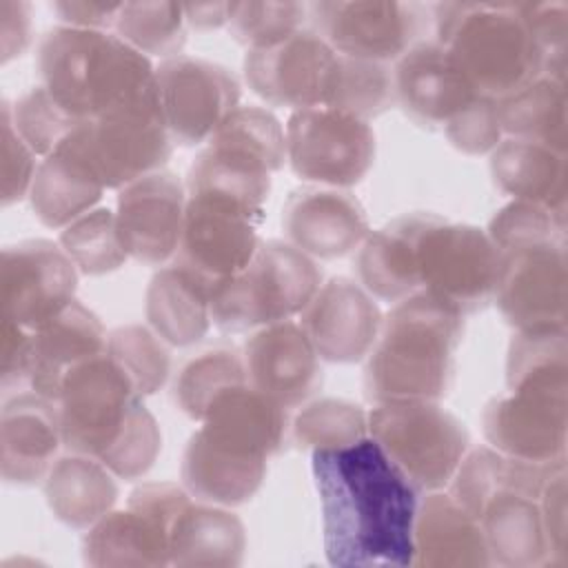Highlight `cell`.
<instances>
[{"label": "cell", "mask_w": 568, "mask_h": 568, "mask_svg": "<svg viewBox=\"0 0 568 568\" xmlns=\"http://www.w3.org/2000/svg\"><path fill=\"white\" fill-rule=\"evenodd\" d=\"M169 539L171 530L164 524L126 506L124 510L106 513L89 528L82 541V557L93 568L169 566Z\"/></svg>", "instance_id": "cell-34"}, {"label": "cell", "mask_w": 568, "mask_h": 568, "mask_svg": "<svg viewBox=\"0 0 568 568\" xmlns=\"http://www.w3.org/2000/svg\"><path fill=\"white\" fill-rule=\"evenodd\" d=\"M433 13L419 2L322 0L308 4L311 29L339 55L395 64L422 42Z\"/></svg>", "instance_id": "cell-11"}, {"label": "cell", "mask_w": 568, "mask_h": 568, "mask_svg": "<svg viewBox=\"0 0 568 568\" xmlns=\"http://www.w3.org/2000/svg\"><path fill=\"white\" fill-rule=\"evenodd\" d=\"M64 446L58 404L40 393H18L0 413V475L13 486L44 481Z\"/></svg>", "instance_id": "cell-24"}, {"label": "cell", "mask_w": 568, "mask_h": 568, "mask_svg": "<svg viewBox=\"0 0 568 568\" xmlns=\"http://www.w3.org/2000/svg\"><path fill=\"white\" fill-rule=\"evenodd\" d=\"M2 364L0 386L4 390L20 388L31 379V331L2 317Z\"/></svg>", "instance_id": "cell-54"}, {"label": "cell", "mask_w": 568, "mask_h": 568, "mask_svg": "<svg viewBox=\"0 0 568 568\" xmlns=\"http://www.w3.org/2000/svg\"><path fill=\"white\" fill-rule=\"evenodd\" d=\"M160 106L173 144L209 142L217 126L240 106V82L226 67L175 55L155 67Z\"/></svg>", "instance_id": "cell-14"}, {"label": "cell", "mask_w": 568, "mask_h": 568, "mask_svg": "<svg viewBox=\"0 0 568 568\" xmlns=\"http://www.w3.org/2000/svg\"><path fill=\"white\" fill-rule=\"evenodd\" d=\"M479 526L490 564L508 568L548 566V541L539 497L501 488L486 501Z\"/></svg>", "instance_id": "cell-32"}, {"label": "cell", "mask_w": 568, "mask_h": 568, "mask_svg": "<svg viewBox=\"0 0 568 568\" xmlns=\"http://www.w3.org/2000/svg\"><path fill=\"white\" fill-rule=\"evenodd\" d=\"M106 353L118 362L140 397L153 395L171 373L169 344L142 324L118 326L106 335Z\"/></svg>", "instance_id": "cell-44"}, {"label": "cell", "mask_w": 568, "mask_h": 568, "mask_svg": "<svg viewBox=\"0 0 568 568\" xmlns=\"http://www.w3.org/2000/svg\"><path fill=\"white\" fill-rule=\"evenodd\" d=\"M291 428L295 444L304 450H339L368 437V413L355 402L322 397L308 402Z\"/></svg>", "instance_id": "cell-43"}, {"label": "cell", "mask_w": 568, "mask_h": 568, "mask_svg": "<svg viewBox=\"0 0 568 568\" xmlns=\"http://www.w3.org/2000/svg\"><path fill=\"white\" fill-rule=\"evenodd\" d=\"M490 175L497 189L513 200L566 211L568 166L564 151L504 138L490 153Z\"/></svg>", "instance_id": "cell-31"}, {"label": "cell", "mask_w": 568, "mask_h": 568, "mask_svg": "<svg viewBox=\"0 0 568 568\" xmlns=\"http://www.w3.org/2000/svg\"><path fill=\"white\" fill-rule=\"evenodd\" d=\"M286 242L313 260H337L359 248L371 233L362 202L346 189L302 186L282 209Z\"/></svg>", "instance_id": "cell-21"}, {"label": "cell", "mask_w": 568, "mask_h": 568, "mask_svg": "<svg viewBox=\"0 0 568 568\" xmlns=\"http://www.w3.org/2000/svg\"><path fill=\"white\" fill-rule=\"evenodd\" d=\"M80 144L104 189H122L149 173L162 171L173 140L160 106L158 84L75 129Z\"/></svg>", "instance_id": "cell-8"}, {"label": "cell", "mask_w": 568, "mask_h": 568, "mask_svg": "<svg viewBox=\"0 0 568 568\" xmlns=\"http://www.w3.org/2000/svg\"><path fill=\"white\" fill-rule=\"evenodd\" d=\"M248 384L286 410L322 386L320 355L297 322L284 320L257 328L242 351Z\"/></svg>", "instance_id": "cell-23"}, {"label": "cell", "mask_w": 568, "mask_h": 568, "mask_svg": "<svg viewBox=\"0 0 568 568\" xmlns=\"http://www.w3.org/2000/svg\"><path fill=\"white\" fill-rule=\"evenodd\" d=\"M413 566L484 568L490 566L479 521L450 493H426L413 526Z\"/></svg>", "instance_id": "cell-28"}, {"label": "cell", "mask_w": 568, "mask_h": 568, "mask_svg": "<svg viewBox=\"0 0 568 568\" xmlns=\"http://www.w3.org/2000/svg\"><path fill=\"white\" fill-rule=\"evenodd\" d=\"M211 291L206 280L178 262L160 266L146 286L149 326L169 346L200 342L213 324Z\"/></svg>", "instance_id": "cell-30"}, {"label": "cell", "mask_w": 568, "mask_h": 568, "mask_svg": "<svg viewBox=\"0 0 568 568\" xmlns=\"http://www.w3.org/2000/svg\"><path fill=\"white\" fill-rule=\"evenodd\" d=\"M308 4L304 2H231L229 31L251 49L273 47L306 29Z\"/></svg>", "instance_id": "cell-47"}, {"label": "cell", "mask_w": 568, "mask_h": 568, "mask_svg": "<svg viewBox=\"0 0 568 568\" xmlns=\"http://www.w3.org/2000/svg\"><path fill=\"white\" fill-rule=\"evenodd\" d=\"M42 87L78 120H93L155 87V67L111 31L58 24L36 51Z\"/></svg>", "instance_id": "cell-3"}, {"label": "cell", "mask_w": 568, "mask_h": 568, "mask_svg": "<svg viewBox=\"0 0 568 568\" xmlns=\"http://www.w3.org/2000/svg\"><path fill=\"white\" fill-rule=\"evenodd\" d=\"M395 104L393 64L337 53L322 106L339 109L368 122Z\"/></svg>", "instance_id": "cell-40"}, {"label": "cell", "mask_w": 568, "mask_h": 568, "mask_svg": "<svg viewBox=\"0 0 568 568\" xmlns=\"http://www.w3.org/2000/svg\"><path fill=\"white\" fill-rule=\"evenodd\" d=\"M464 315L442 297L417 291L384 315L366 355L364 393L373 404L442 399L455 377Z\"/></svg>", "instance_id": "cell-2"}, {"label": "cell", "mask_w": 568, "mask_h": 568, "mask_svg": "<svg viewBox=\"0 0 568 568\" xmlns=\"http://www.w3.org/2000/svg\"><path fill=\"white\" fill-rule=\"evenodd\" d=\"M508 457L493 446H479L464 455L450 479V497L479 521L486 501L501 488L539 497L548 477L561 466Z\"/></svg>", "instance_id": "cell-36"}, {"label": "cell", "mask_w": 568, "mask_h": 568, "mask_svg": "<svg viewBox=\"0 0 568 568\" xmlns=\"http://www.w3.org/2000/svg\"><path fill=\"white\" fill-rule=\"evenodd\" d=\"M335 58L313 29H302L273 47L246 51L244 78L271 106H322Z\"/></svg>", "instance_id": "cell-18"}, {"label": "cell", "mask_w": 568, "mask_h": 568, "mask_svg": "<svg viewBox=\"0 0 568 568\" xmlns=\"http://www.w3.org/2000/svg\"><path fill=\"white\" fill-rule=\"evenodd\" d=\"M106 335L98 315L78 300L31 331V390L58 402L67 373L104 353Z\"/></svg>", "instance_id": "cell-29"}, {"label": "cell", "mask_w": 568, "mask_h": 568, "mask_svg": "<svg viewBox=\"0 0 568 568\" xmlns=\"http://www.w3.org/2000/svg\"><path fill=\"white\" fill-rule=\"evenodd\" d=\"M162 448V435L151 410L140 402L129 419L120 442L100 459L118 479H140L155 464Z\"/></svg>", "instance_id": "cell-49"}, {"label": "cell", "mask_w": 568, "mask_h": 568, "mask_svg": "<svg viewBox=\"0 0 568 568\" xmlns=\"http://www.w3.org/2000/svg\"><path fill=\"white\" fill-rule=\"evenodd\" d=\"M200 424L242 448L273 457L286 442L288 413L246 382L224 390Z\"/></svg>", "instance_id": "cell-37"}, {"label": "cell", "mask_w": 568, "mask_h": 568, "mask_svg": "<svg viewBox=\"0 0 568 568\" xmlns=\"http://www.w3.org/2000/svg\"><path fill=\"white\" fill-rule=\"evenodd\" d=\"M568 397L508 390L484 408V435L488 444L515 459L555 464L566 459Z\"/></svg>", "instance_id": "cell-20"}, {"label": "cell", "mask_w": 568, "mask_h": 568, "mask_svg": "<svg viewBox=\"0 0 568 568\" xmlns=\"http://www.w3.org/2000/svg\"><path fill=\"white\" fill-rule=\"evenodd\" d=\"M541 521L548 541V566L568 564V524H566V464L546 481L539 495Z\"/></svg>", "instance_id": "cell-53"}, {"label": "cell", "mask_w": 568, "mask_h": 568, "mask_svg": "<svg viewBox=\"0 0 568 568\" xmlns=\"http://www.w3.org/2000/svg\"><path fill=\"white\" fill-rule=\"evenodd\" d=\"M486 235L499 255L526 246L566 244V211L513 200L493 215Z\"/></svg>", "instance_id": "cell-46"}, {"label": "cell", "mask_w": 568, "mask_h": 568, "mask_svg": "<svg viewBox=\"0 0 568 568\" xmlns=\"http://www.w3.org/2000/svg\"><path fill=\"white\" fill-rule=\"evenodd\" d=\"M497 120L508 138L537 142L557 151L568 149L566 82L537 75L521 89L495 100Z\"/></svg>", "instance_id": "cell-38"}, {"label": "cell", "mask_w": 568, "mask_h": 568, "mask_svg": "<svg viewBox=\"0 0 568 568\" xmlns=\"http://www.w3.org/2000/svg\"><path fill=\"white\" fill-rule=\"evenodd\" d=\"M382 320L375 297L359 282L342 275L324 282L300 313V326L320 359L333 364L366 359Z\"/></svg>", "instance_id": "cell-19"}, {"label": "cell", "mask_w": 568, "mask_h": 568, "mask_svg": "<svg viewBox=\"0 0 568 568\" xmlns=\"http://www.w3.org/2000/svg\"><path fill=\"white\" fill-rule=\"evenodd\" d=\"M395 95L402 111L424 129H442L479 98L455 58L437 42L422 40L395 64Z\"/></svg>", "instance_id": "cell-22"}, {"label": "cell", "mask_w": 568, "mask_h": 568, "mask_svg": "<svg viewBox=\"0 0 568 568\" xmlns=\"http://www.w3.org/2000/svg\"><path fill=\"white\" fill-rule=\"evenodd\" d=\"M186 27L195 31H213L229 27L231 2H202V4H182Z\"/></svg>", "instance_id": "cell-57"}, {"label": "cell", "mask_w": 568, "mask_h": 568, "mask_svg": "<svg viewBox=\"0 0 568 568\" xmlns=\"http://www.w3.org/2000/svg\"><path fill=\"white\" fill-rule=\"evenodd\" d=\"M58 244L84 275L118 271L129 260L118 237L115 213L104 206H95L64 226Z\"/></svg>", "instance_id": "cell-45"}, {"label": "cell", "mask_w": 568, "mask_h": 568, "mask_svg": "<svg viewBox=\"0 0 568 568\" xmlns=\"http://www.w3.org/2000/svg\"><path fill=\"white\" fill-rule=\"evenodd\" d=\"M324 552L333 566H413L419 493L366 437L311 457Z\"/></svg>", "instance_id": "cell-1"}, {"label": "cell", "mask_w": 568, "mask_h": 568, "mask_svg": "<svg viewBox=\"0 0 568 568\" xmlns=\"http://www.w3.org/2000/svg\"><path fill=\"white\" fill-rule=\"evenodd\" d=\"M499 253L486 231L437 215L419 244V291L453 304L462 315L493 302Z\"/></svg>", "instance_id": "cell-12"}, {"label": "cell", "mask_w": 568, "mask_h": 568, "mask_svg": "<svg viewBox=\"0 0 568 568\" xmlns=\"http://www.w3.org/2000/svg\"><path fill=\"white\" fill-rule=\"evenodd\" d=\"M286 162L280 120L262 106H237L197 153L186 175V193L233 197L264 213L271 175Z\"/></svg>", "instance_id": "cell-5"}, {"label": "cell", "mask_w": 568, "mask_h": 568, "mask_svg": "<svg viewBox=\"0 0 568 568\" xmlns=\"http://www.w3.org/2000/svg\"><path fill=\"white\" fill-rule=\"evenodd\" d=\"M286 162L306 182L348 189L366 178L375 160L371 124L331 106L291 111L284 126Z\"/></svg>", "instance_id": "cell-10"}, {"label": "cell", "mask_w": 568, "mask_h": 568, "mask_svg": "<svg viewBox=\"0 0 568 568\" xmlns=\"http://www.w3.org/2000/svg\"><path fill=\"white\" fill-rule=\"evenodd\" d=\"M435 220L433 213H406L366 235L355 271L373 297L399 302L419 291V244Z\"/></svg>", "instance_id": "cell-26"}, {"label": "cell", "mask_w": 568, "mask_h": 568, "mask_svg": "<svg viewBox=\"0 0 568 568\" xmlns=\"http://www.w3.org/2000/svg\"><path fill=\"white\" fill-rule=\"evenodd\" d=\"M78 266L51 240H24L2 248V317L36 331L75 302Z\"/></svg>", "instance_id": "cell-15"}, {"label": "cell", "mask_w": 568, "mask_h": 568, "mask_svg": "<svg viewBox=\"0 0 568 568\" xmlns=\"http://www.w3.org/2000/svg\"><path fill=\"white\" fill-rule=\"evenodd\" d=\"M517 9L541 55V75L566 82L568 2L564 0L517 2Z\"/></svg>", "instance_id": "cell-50"}, {"label": "cell", "mask_w": 568, "mask_h": 568, "mask_svg": "<svg viewBox=\"0 0 568 568\" xmlns=\"http://www.w3.org/2000/svg\"><path fill=\"white\" fill-rule=\"evenodd\" d=\"M0 142H2V162H0V178H2V206H11L31 193L36 171H38V155L33 149L22 140L13 124V106L11 102L2 100L0 106Z\"/></svg>", "instance_id": "cell-51"}, {"label": "cell", "mask_w": 568, "mask_h": 568, "mask_svg": "<svg viewBox=\"0 0 568 568\" xmlns=\"http://www.w3.org/2000/svg\"><path fill=\"white\" fill-rule=\"evenodd\" d=\"M508 390L568 397L566 326L515 331L506 359Z\"/></svg>", "instance_id": "cell-39"}, {"label": "cell", "mask_w": 568, "mask_h": 568, "mask_svg": "<svg viewBox=\"0 0 568 568\" xmlns=\"http://www.w3.org/2000/svg\"><path fill=\"white\" fill-rule=\"evenodd\" d=\"M444 133L448 142L466 155L493 153L495 146L504 140L495 100L479 95L444 126Z\"/></svg>", "instance_id": "cell-52"}, {"label": "cell", "mask_w": 568, "mask_h": 568, "mask_svg": "<svg viewBox=\"0 0 568 568\" xmlns=\"http://www.w3.org/2000/svg\"><path fill=\"white\" fill-rule=\"evenodd\" d=\"M184 9L178 2H122L113 33L151 58L182 55L186 44Z\"/></svg>", "instance_id": "cell-41"}, {"label": "cell", "mask_w": 568, "mask_h": 568, "mask_svg": "<svg viewBox=\"0 0 568 568\" xmlns=\"http://www.w3.org/2000/svg\"><path fill=\"white\" fill-rule=\"evenodd\" d=\"M144 397L104 351L71 368L58 395L64 448L102 459L124 435Z\"/></svg>", "instance_id": "cell-9"}, {"label": "cell", "mask_w": 568, "mask_h": 568, "mask_svg": "<svg viewBox=\"0 0 568 568\" xmlns=\"http://www.w3.org/2000/svg\"><path fill=\"white\" fill-rule=\"evenodd\" d=\"M244 357L233 348H211L193 357L175 379V402L184 415L202 422L211 404L229 388L246 384Z\"/></svg>", "instance_id": "cell-42"}, {"label": "cell", "mask_w": 568, "mask_h": 568, "mask_svg": "<svg viewBox=\"0 0 568 568\" xmlns=\"http://www.w3.org/2000/svg\"><path fill=\"white\" fill-rule=\"evenodd\" d=\"M368 437L404 473L417 493L450 484L468 453L466 426L439 399H393L368 410Z\"/></svg>", "instance_id": "cell-7"}, {"label": "cell", "mask_w": 568, "mask_h": 568, "mask_svg": "<svg viewBox=\"0 0 568 568\" xmlns=\"http://www.w3.org/2000/svg\"><path fill=\"white\" fill-rule=\"evenodd\" d=\"M13 106V124L36 155L44 158L60 146L69 133L82 122L62 109L53 95L40 84L22 93Z\"/></svg>", "instance_id": "cell-48"}, {"label": "cell", "mask_w": 568, "mask_h": 568, "mask_svg": "<svg viewBox=\"0 0 568 568\" xmlns=\"http://www.w3.org/2000/svg\"><path fill=\"white\" fill-rule=\"evenodd\" d=\"M566 244H539L499 255L493 302L515 331L566 326Z\"/></svg>", "instance_id": "cell-16"}, {"label": "cell", "mask_w": 568, "mask_h": 568, "mask_svg": "<svg viewBox=\"0 0 568 568\" xmlns=\"http://www.w3.org/2000/svg\"><path fill=\"white\" fill-rule=\"evenodd\" d=\"M75 129L40 160L29 193L36 217L49 229L69 226L95 209L104 193V184L87 158Z\"/></svg>", "instance_id": "cell-27"}, {"label": "cell", "mask_w": 568, "mask_h": 568, "mask_svg": "<svg viewBox=\"0 0 568 568\" xmlns=\"http://www.w3.org/2000/svg\"><path fill=\"white\" fill-rule=\"evenodd\" d=\"M320 286L313 257L286 240H264L240 273L213 286L211 320L224 333L257 331L302 313Z\"/></svg>", "instance_id": "cell-6"}, {"label": "cell", "mask_w": 568, "mask_h": 568, "mask_svg": "<svg viewBox=\"0 0 568 568\" xmlns=\"http://www.w3.org/2000/svg\"><path fill=\"white\" fill-rule=\"evenodd\" d=\"M31 44V4L24 0H0V62L20 58Z\"/></svg>", "instance_id": "cell-55"}, {"label": "cell", "mask_w": 568, "mask_h": 568, "mask_svg": "<svg viewBox=\"0 0 568 568\" xmlns=\"http://www.w3.org/2000/svg\"><path fill=\"white\" fill-rule=\"evenodd\" d=\"M122 2L118 4H98V2H53L51 9L55 11L58 20L64 27L87 29V31H109L115 24Z\"/></svg>", "instance_id": "cell-56"}, {"label": "cell", "mask_w": 568, "mask_h": 568, "mask_svg": "<svg viewBox=\"0 0 568 568\" xmlns=\"http://www.w3.org/2000/svg\"><path fill=\"white\" fill-rule=\"evenodd\" d=\"M430 13L435 40L479 95L499 100L541 75V55L517 2H439Z\"/></svg>", "instance_id": "cell-4"}, {"label": "cell", "mask_w": 568, "mask_h": 568, "mask_svg": "<svg viewBox=\"0 0 568 568\" xmlns=\"http://www.w3.org/2000/svg\"><path fill=\"white\" fill-rule=\"evenodd\" d=\"M264 213L215 193H186L178 264L191 268L211 286L240 273L260 246Z\"/></svg>", "instance_id": "cell-13"}, {"label": "cell", "mask_w": 568, "mask_h": 568, "mask_svg": "<svg viewBox=\"0 0 568 568\" xmlns=\"http://www.w3.org/2000/svg\"><path fill=\"white\" fill-rule=\"evenodd\" d=\"M268 457L246 450L200 426L182 457V484L197 501L246 504L266 477Z\"/></svg>", "instance_id": "cell-25"}, {"label": "cell", "mask_w": 568, "mask_h": 568, "mask_svg": "<svg viewBox=\"0 0 568 568\" xmlns=\"http://www.w3.org/2000/svg\"><path fill=\"white\" fill-rule=\"evenodd\" d=\"M186 209V184L162 169L118 193L115 224L126 255L146 266H164L175 257Z\"/></svg>", "instance_id": "cell-17"}, {"label": "cell", "mask_w": 568, "mask_h": 568, "mask_svg": "<svg viewBox=\"0 0 568 568\" xmlns=\"http://www.w3.org/2000/svg\"><path fill=\"white\" fill-rule=\"evenodd\" d=\"M44 497L58 521L89 530L118 501L115 475L95 457L71 453L53 462L44 477Z\"/></svg>", "instance_id": "cell-33"}, {"label": "cell", "mask_w": 568, "mask_h": 568, "mask_svg": "<svg viewBox=\"0 0 568 568\" xmlns=\"http://www.w3.org/2000/svg\"><path fill=\"white\" fill-rule=\"evenodd\" d=\"M173 566H240L246 550L242 519L226 506L206 501H186L171 528Z\"/></svg>", "instance_id": "cell-35"}]
</instances>
